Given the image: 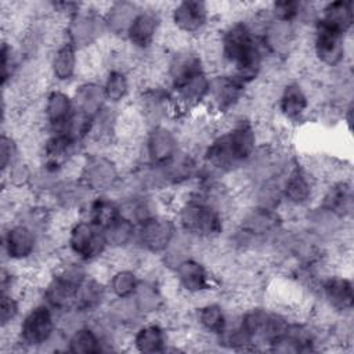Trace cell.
I'll return each mask as SVG.
<instances>
[{
	"label": "cell",
	"instance_id": "1",
	"mask_svg": "<svg viewBox=\"0 0 354 354\" xmlns=\"http://www.w3.org/2000/svg\"><path fill=\"white\" fill-rule=\"evenodd\" d=\"M228 123L217 129L199 151L202 170L213 177L236 176L263 142L256 120L248 113L227 118Z\"/></svg>",
	"mask_w": 354,
	"mask_h": 354
},
{
	"label": "cell",
	"instance_id": "2",
	"mask_svg": "<svg viewBox=\"0 0 354 354\" xmlns=\"http://www.w3.org/2000/svg\"><path fill=\"white\" fill-rule=\"evenodd\" d=\"M268 55L259 30L248 17H238L216 32V48L212 65L216 72H227L248 87L254 84L266 72Z\"/></svg>",
	"mask_w": 354,
	"mask_h": 354
},
{
	"label": "cell",
	"instance_id": "3",
	"mask_svg": "<svg viewBox=\"0 0 354 354\" xmlns=\"http://www.w3.org/2000/svg\"><path fill=\"white\" fill-rule=\"evenodd\" d=\"M173 217L178 231L198 243H214L227 232L230 217L189 187L177 202Z\"/></svg>",
	"mask_w": 354,
	"mask_h": 354
},
{
	"label": "cell",
	"instance_id": "4",
	"mask_svg": "<svg viewBox=\"0 0 354 354\" xmlns=\"http://www.w3.org/2000/svg\"><path fill=\"white\" fill-rule=\"evenodd\" d=\"M48 242L50 235L41 234L25 220L12 216L10 221H6L3 225V264H8L15 268H33V264H39L43 260L44 250H48Z\"/></svg>",
	"mask_w": 354,
	"mask_h": 354
},
{
	"label": "cell",
	"instance_id": "5",
	"mask_svg": "<svg viewBox=\"0 0 354 354\" xmlns=\"http://www.w3.org/2000/svg\"><path fill=\"white\" fill-rule=\"evenodd\" d=\"M58 332V314L39 296L25 307L10 343L19 350H44Z\"/></svg>",
	"mask_w": 354,
	"mask_h": 354
},
{
	"label": "cell",
	"instance_id": "6",
	"mask_svg": "<svg viewBox=\"0 0 354 354\" xmlns=\"http://www.w3.org/2000/svg\"><path fill=\"white\" fill-rule=\"evenodd\" d=\"M77 178L93 195H113L119 191L124 173L116 155L108 151H87L80 160Z\"/></svg>",
	"mask_w": 354,
	"mask_h": 354
},
{
	"label": "cell",
	"instance_id": "7",
	"mask_svg": "<svg viewBox=\"0 0 354 354\" xmlns=\"http://www.w3.org/2000/svg\"><path fill=\"white\" fill-rule=\"evenodd\" d=\"M65 249L69 257L94 266L109 253L104 231L83 216L75 217L65 230Z\"/></svg>",
	"mask_w": 354,
	"mask_h": 354
},
{
	"label": "cell",
	"instance_id": "8",
	"mask_svg": "<svg viewBox=\"0 0 354 354\" xmlns=\"http://www.w3.org/2000/svg\"><path fill=\"white\" fill-rule=\"evenodd\" d=\"M319 189V178L313 166L293 158L281 180L282 207L306 210L317 202Z\"/></svg>",
	"mask_w": 354,
	"mask_h": 354
},
{
	"label": "cell",
	"instance_id": "9",
	"mask_svg": "<svg viewBox=\"0 0 354 354\" xmlns=\"http://www.w3.org/2000/svg\"><path fill=\"white\" fill-rule=\"evenodd\" d=\"M348 37L315 19L310 26V51L314 62L325 71H337L346 66Z\"/></svg>",
	"mask_w": 354,
	"mask_h": 354
},
{
	"label": "cell",
	"instance_id": "10",
	"mask_svg": "<svg viewBox=\"0 0 354 354\" xmlns=\"http://www.w3.org/2000/svg\"><path fill=\"white\" fill-rule=\"evenodd\" d=\"M163 36V12L151 4H141L124 37V46L137 57L149 55Z\"/></svg>",
	"mask_w": 354,
	"mask_h": 354
},
{
	"label": "cell",
	"instance_id": "11",
	"mask_svg": "<svg viewBox=\"0 0 354 354\" xmlns=\"http://www.w3.org/2000/svg\"><path fill=\"white\" fill-rule=\"evenodd\" d=\"M64 37L79 51L90 50L101 43L108 35L102 10L84 6L71 14L62 24Z\"/></svg>",
	"mask_w": 354,
	"mask_h": 354
},
{
	"label": "cell",
	"instance_id": "12",
	"mask_svg": "<svg viewBox=\"0 0 354 354\" xmlns=\"http://www.w3.org/2000/svg\"><path fill=\"white\" fill-rule=\"evenodd\" d=\"M249 88L238 77L227 72H213L205 108L214 118L224 119L236 115L249 94Z\"/></svg>",
	"mask_w": 354,
	"mask_h": 354
},
{
	"label": "cell",
	"instance_id": "13",
	"mask_svg": "<svg viewBox=\"0 0 354 354\" xmlns=\"http://www.w3.org/2000/svg\"><path fill=\"white\" fill-rule=\"evenodd\" d=\"M167 15L171 30L192 41L201 40L210 32L213 11L206 1L183 0L174 3Z\"/></svg>",
	"mask_w": 354,
	"mask_h": 354
},
{
	"label": "cell",
	"instance_id": "14",
	"mask_svg": "<svg viewBox=\"0 0 354 354\" xmlns=\"http://www.w3.org/2000/svg\"><path fill=\"white\" fill-rule=\"evenodd\" d=\"M177 232L178 227L173 213L160 212L137 224L134 250L158 259L171 243Z\"/></svg>",
	"mask_w": 354,
	"mask_h": 354
},
{
	"label": "cell",
	"instance_id": "15",
	"mask_svg": "<svg viewBox=\"0 0 354 354\" xmlns=\"http://www.w3.org/2000/svg\"><path fill=\"white\" fill-rule=\"evenodd\" d=\"M177 292L196 299L212 293L216 288V277L207 261L192 254L178 263L170 272Z\"/></svg>",
	"mask_w": 354,
	"mask_h": 354
},
{
	"label": "cell",
	"instance_id": "16",
	"mask_svg": "<svg viewBox=\"0 0 354 354\" xmlns=\"http://www.w3.org/2000/svg\"><path fill=\"white\" fill-rule=\"evenodd\" d=\"M181 134L170 123L148 127L141 140L140 163L162 166L184 149Z\"/></svg>",
	"mask_w": 354,
	"mask_h": 354
},
{
	"label": "cell",
	"instance_id": "17",
	"mask_svg": "<svg viewBox=\"0 0 354 354\" xmlns=\"http://www.w3.org/2000/svg\"><path fill=\"white\" fill-rule=\"evenodd\" d=\"M272 105L282 122L299 126L306 122L313 106L310 88L299 79H288L277 86Z\"/></svg>",
	"mask_w": 354,
	"mask_h": 354
},
{
	"label": "cell",
	"instance_id": "18",
	"mask_svg": "<svg viewBox=\"0 0 354 354\" xmlns=\"http://www.w3.org/2000/svg\"><path fill=\"white\" fill-rule=\"evenodd\" d=\"M314 295L326 310L339 318H346L353 311V281L342 272H324L315 282Z\"/></svg>",
	"mask_w": 354,
	"mask_h": 354
},
{
	"label": "cell",
	"instance_id": "19",
	"mask_svg": "<svg viewBox=\"0 0 354 354\" xmlns=\"http://www.w3.org/2000/svg\"><path fill=\"white\" fill-rule=\"evenodd\" d=\"M39 111V126L44 133L65 131L76 113L72 94L59 86L43 94Z\"/></svg>",
	"mask_w": 354,
	"mask_h": 354
},
{
	"label": "cell",
	"instance_id": "20",
	"mask_svg": "<svg viewBox=\"0 0 354 354\" xmlns=\"http://www.w3.org/2000/svg\"><path fill=\"white\" fill-rule=\"evenodd\" d=\"M80 73V51L65 37L47 55V77L57 86L73 83Z\"/></svg>",
	"mask_w": 354,
	"mask_h": 354
},
{
	"label": "cell",
	"instance_id": "21",
	"mask_svg": "<svg viewBox=\"0 0 354 354\" xmlns=\"http://www.w3.org/2000/svg\"><path fill=\"white\" fill-rule=\"evenodd\" d=\"M131 348L142 354H158L170 350L173 340L169 328L155 318H145L131 329Z\"/></svg>",
	"mask_w": 354,
	"mask_h": 354
},
{
	"label": "cell",
	"instance_id": "22",
	"mask_svg": "<svg viewBox=\"0 0 354 354\" xmlns=\"http://www.w3.org/2000/svg\"><path fill=\"white\" fill-rule=\"evenodd\" d=\"M232 311L228 307L218 301L206 299L199 301L192 310V324L199 332L201 336L210 339L214 343V339L220 336L227 328Z\"/></svg>",
	"mask_w": 354,
	"mask_h": 354
},
{
	"label": "cell",
	"instance_id": "23",
	"mask_svg": "<svg viewBox=\"0 0 354 354\" xmlns=\"http://www.w3.org/2000/svg\"><path fill=\"white\" fill-rule=\"evenodd\" d=\"M315 203L328 209L343 221H350L354 209L351 181L344 177L330 180L324 188L319 189Z\"/></svg>",
	"mask_w": 354,
	"mask_h": 354
},
{
	"label": "cell",
	"instance_id": "24",
	"mask_svg": "<svg viewBox=\"0 0 354 354\" xmlns=\"http://www.w3.org/2000/svg\"><path fill=\"white\" fill-rule=\"evenodd\" d=\"M108 105L120 108L133 94V69L123 65H109L100 80Z\"/></svg>",
	"mask_w": 354,
	"mask_h": 354
},
{
	"label": "cell",
	"instance_id": "25",
	"mask_svg": "<svg viewBox=\"0 0 354 354\" xmlns=\"http://www.w3.org/2000/svg\"><path fill=\"white\" fill-rule=\"evenodd\" d=\"M71 94L76 112L91 120L108 106L102 84L97 79H83L77 82Z\"/></svg>",
	"mask_w": 354,
	"mask_h": 354
},
{
	"label": "cell",
	"instance_id": "26",
	"mask_svg": "<svg viewBox=\"0 0 354 354\" xmlns=\"http://www.w3.org/2000/svg\"><path fill=\"white\" fill-rule=\"evenodd\" d=\"M108 300L109 292L105 278H100L98 275L90 272V275L77 289L73 308L87 317H91L104 310Z\"/></svg>",
	"mask_w": 354,
	"mask_h": 354
},
{
	"label": "cell",
	"instance_id": "27",
	"mask_svg": "<svg viewBox=\"0 0 354 354\" xmlns=\"http://www.w3.org/2000/svg\"><path fill=\"white\" fill-rule=\"evenodd\" d=\"M142 281L141 271L137 266H112L105 283L109 292V297L129 299L134 297Z\"/></svg>",
	"mask_w": 354,
	"mask_h": 354
},
{
	"label": "cell",
	"instance_id": "28",
	"mask_svg": "<svg viewBox=\"0 0 354 354\" xmlns=\"http://www.w3.org/2000/svg\"><path fill=\"white\" fill-rule=\"evenodd\" d=\"M141 4L134 1H112L102 10L106 33L115 40L122 41L131 21L137 15Z\"/></svg>",
	"mask_w": 354,
	"mask_h": 354
},
{
	"label": "cell",
	"instance_id": "29",
	"mask_svg": "<svg viewBox=\"0 0 354 354\" xmlns=\"http://www.w3.org/2000/svg\"><path fill=\"white\" fill-rule=\"evenodd\" d=\"M317 21L350 36L354 25V3L351 0H335L321 4Z\"/></svg>",
	"mask_w": 354,
	"mask_h": 354
},
{
	"label": "cell",
	"instance_id": "30",
	"mask_svg": "<svg viewBox=\"0 0 354 354\" xmlns=\"http://www.w3.org/2000/svg\"><path fill=\"white\" fill-rule=\"evenodd\" d=\"M66 351L72 354H100L108 350L102 336L88 319L66 335Z\"/></svg>",
	"mask_w": 354,
	"mask_h": 354
},
{
	"label": "cell",
	"instance_id": "31",
	"mask_svg": "<svg viewBox=\"0 0 354 354\" xmlns=\"http://www.w3.org/2000/svg\"><path fill=\"white\" fill-rule=\"evenodd\" d=\"M134 301L144 318H155L166 308V296L156 278L142 277L141 285L134 295Z\"/></svg>",
	"mask_w": 354,
	"mask_h": 354
},
{
	"label": "cell",
	"instance_id": "32",
	"mask_svg": "<svg viewBox=\"0 0 354 354\" xmlns=\"http://www.w3.org/2000/svg\"><path fill=\"white\" fill-rule=\"evenodd\" d=\"M102 231L109 252L115 253L134 249L137 224L124 214H120L108 223Z\"/></svg>",
	"mask_w": 354,
	"mask_h": 354
},
{
	"label": "cell",
	"instance_id": "33",
	"mask_svg": "<svg viewBox=\"0 0 354 354\" xmlns=\"http://www.w3.org/2000/svg\"><path fill=\"white\" fill-rule=\"evenodd\" d=\"M122 214L120 202L111 194H95L90 198L80 216L104 228L108 223Z\"/></svg>",
	"mask_w": 354,
	"mask_h": 354
},
{
	"label": "cell",
	"instance_id": "34",
	"mask_svg": "<svg viewBox=\"0 0 354 354\" xmlns=\"http://www.w3.org/2000/svg\"><path fill=\"white\" fill-rule=\"evenodd\" d=\"M19 138L11 130H3L0 137V166L1 173L8 170L12 165L24 159Z\"/></svg>",
	"mask_w": 354,
	"mask_h": 354
}]
</instances>
